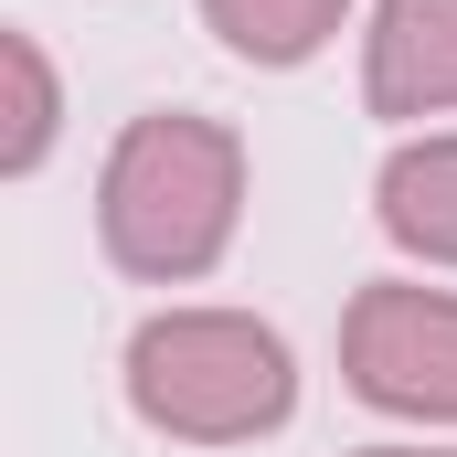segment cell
<instances>
[{"label":"cell","mask_w":457,"mask_h":457,"mask_svg":"<svg viewBox=\"0 0 457 457\" xmlns=\"http://www.w3.org/2000/svg\"><path fill=\"white\" fill-rule=\"evenodd\" d=\"M245 224V138L224 117L149 107L117 128L107 170H96V245L138 287H192L234 255Z\"/></svg>","instance_id":"1"},{"label":"cell","mask_w":457,"mask_h":457,"mask_svg":"<svg viewBox=\"0 0 457 457\" xmlns=\"http://www.w3.org/2000/svg\"><path fill=\"white\" fill-rule=\"evenodd\" d=\"M128 415L170 447H255L298 415V361L255 309H160L128 341Z\"/></svg>","instance_id":"2"},{"label":"cell","mask_w":457,"mask_h":457,"mask_svg":"<svg viewBox=\"0 0 457 457\" xmlns=\"http://www.w3.org/2000/svg\"><path fill=\"white\" fill-rule=\"evenodd\" d=\"M341 372L372 415L404 426H457V287L372 277L341 320Z\"/></svg>","instance_id":"3"},{"label":"cell","mask_w":457,"mask_h":457,"mask_svg":"<svg viewBox=\"0 0 457 457\" xmlns=\"http://www.w3.org/2000/svg\"><path fill=\"white\" fill-rule=\"evenodd\" d=\"M361 107L372 117H457V0H372L361 32Z\"/></svg>","instance_id":"4"},{"label":"cell","mask_w":457,"mask_h":457,"mask_svg":"<svg viewBox=\"0 0 457 457\" xmlns=\"http://www.w3.org/2000/svg\"><path fill=\"white\" fill-rule=\"evenodd\" d=\"M372 224L394 234L415 266H457V128H426V138H404L383 160Z\"/></svg>","instance_id":"5"},{"label":"cell","mask_w":457,"mask_h":457,"mask_svg":"<svg viewBox=\"0 0 457 457\" xmlns=\"http://www.w3.org/2000/svg\"><path fill=\"white\" fill-rule=\"evenodd\" d=\"M341 11H351V0H203L213 43H224L234 64H266V75L309 64V54L341 32Z\"/></svg>","instance_id":"6"},{"label":"cell","mask_w":457,"mask_h":457,"mask_svg":"<svg viewBox=\"0 0 457 457\" xmlns=\"http://www.w3.org/2000/svg\"><path fill=\"white\" fill-rule=\"evenodd\" d=\"M0 75H11V117H0V170H11V181H32V170L54 160V128H64V86H54V64H43V43H32V32H0Z\"/></svg>","instance_id":"7"},{"label":"cell","mask_w":457,"mask_h":457,"mask_svg":"<svg viewBox=\"0 0 457 457\" xmlns=\"http://www.w3.org/2000/svg\"><path fill=\"white\" fill-rule=\"evenodd\" d=\"M351 457H457V447H351Z\"/></svg>","instance_id":"8"}]
</instances>
